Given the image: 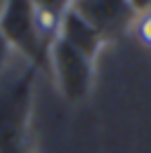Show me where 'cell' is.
Instances as JSON below:
<instances>
[{
	"mask_svg": "<svg viewBox=\"0 0 151 153\" xmlns=\"http://www.w3.org/2000/svg\"><path fill=\"white\" fill-rule=\"evenodd\" d=\"M10 54H12V47H10L7 38H5L2 31H0V73L10 66Z\"/></svg>",
	"mask_w": 151,
	"mask_h": 153,
	"instance_id": "7",
	"label": "cell"
},
{
	"mask_svg": "<svg viewBox=\"0 0 151 153\" xmlns=\"http://www.w3.org/2000/svg\"><path fill=\"white\" fill-rule=\"evenodd\" d=\"M0 31L10 47L17 50L33 66L47 61V47L38 33V21L31 0H2L0 2Z\"/></svg>",
	"mask_w": 151,
	"mask_h": 153,
	"instance_id": "3",
	"label": "cell"
},
{
	"mask_svg": "<svg viewBox=\"0 0 151 153\" xmlns=\"http://www.w3.org/2000/svg\"><path fill=\"white\" fill-rule=\"evenodd\" d=\"M132 5H135V10L137 12H142V10H149L151 7V0H130Z\"/></svg>",
	"mask_w": 151,
	"mask_h": 153,
	"instance_id": "8",
	"label": "cell"
},
{
	"mask_svg": "<svg viewBox=\"0 0 151 153\" xmlns=\"http://www.w3.org/2000/svg\"><path fill=\"white\" fill-rule=\"evenodd\" d=\"M59 38H64L66 42H71L73 47H78L80 52H85L87 57H92V59H97L99 50H102L104 42H106L83 17H78L73 10H71V5H69V10H66L64 17H61Z\"/></svg>",
	"mask_w": 151,
	"mask_h": 153,
	"instance_id": "5",
	"label": "cell"
},
{
	"mask_svg": "<svg viewBox=\"0 0 151 153\" xmlns=\"http://www.w3.org/2000/svg\"><path fill=\"white\" fill-rule=\"evenodd\" d=\"M71 10L106 40L130 33L137 10L130 0H71Z\"/></svg>",
	"mask_w": 151,
	"mask_h": 153,
	"instance_id": "4",
	"label": "cell"
},
{
	"mask_svg": "<svg viewBox=\"0 0 151 153\" xmlns=\"http://www.w3.org/2000/svg\"><path fill=\"white\" fill-rule=\"evenodd\" d=\"M130 33L135 36L137 42H142L144 47L151 50V7L137 12V17H135V21H132Z\"/></svg>",
	"mask_w": 151,
	"mask_h": 153,
	"instance_id": "6",
	"label": "cell"
},
{
	"mask_svg": "<svg viewBox=\"0 0 151 153\" xmlns=\"http://www.w3.org/2000/svg\"><path fill=\"white\" fill-rule=\"evenodd\" d=\"M47 64L59 92L69 101H80L90 94L94 80V59L80 52L71 42L57 36L47 50Z\"/></svg>",
	"mask_w": 151,
	"mask_h": 153,
	"instance_id": "2",
	"label": "cell"
},
{
	"mask_svg": "<svg viewBox=\"0 0 151 153\" xmlns=\"http://www.w3.org/2000/svg\"><path fill=\"white\" fill-rule=\"evenodd\" d=\"M33 64L0 73V153H21L33 97Z\"/></svg>",
	"mask_w": 151,
	"mask_h": 153,
	"instance_id": "1",
	"label": "cell"
}]
</instances>
